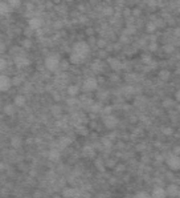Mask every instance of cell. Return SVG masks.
I'll list each match as a JSON object with an SVG mask.
<instances>
[{
	"label": "cell",
	"mask_w": 180,
	"mask_h": 198,
	"mask_svg": "<svg viewBox=\"0 0 180 198\" xmlns=\"http://www.w3.org/2000/svg\"><path fill=\"white\" fill-rule=\"evenodd\" d=\"M73 53H76V55H78L82 60H85L89 56L90 53V47L87 43L85 41H78L74 44V47H73Z\"/></svg>",
	"instance_id": "obj_1"
},
{
	"label": "cell",
	"mask_w": 180,
	"mask_h": 198,
	"mask_svg": "<svg viewBox=\"0 0 180 198\" xmlns=\"http://www.w3.org/2000/svg\"><path fill=\"white\" fill-rule=\"evenodd\" d=\"M60 63H61V60H60L58 55H49L48 57L45 59V66H46V69L50 71V72H54V71L58 69Z\"/></svg>",
	"instance_id": "obj_2"
},
{
	"label": "cell",
	"mask_w": 180,
	"mask_h": 198,
	"mask_svg": "<svg viewBox=\"0 0 180 198\" xmlns=\"http://www.w3.org/2000/svg\"><path fill=\"white\" fill-rule=\"evenodd\" d=\"M166 162H167V165H168V167H170L171 170H179L180 169V158H179V156H173V154H171L170 157H167L166 158Z\"/></svg>",
	"instance_id": "obj_3"
},
{
	"label": "cell",
	"mask_w": 180,
	"mask_h": 198,
	"mask_svg": "<svg viewBox=\"0 0 180 198\" xmlns=\"http://www.w3.org/2000/svg\"><path fill=\"white\" fill-rule=\"evenodd\" d=\"M98 87V81L94 79V77H87L86 80L83 81V89L87 90V92H91V90H95Z\"/></svg>",
	"instance_id": "obj_4"
},
{
	"label": "cell",
	"mask_w": 180,
	"mask_h": 198,
	"mask_svg": "<svg viewBox=\"0 0 180 198\" xmlns=\"http://www.w3.org/2000/svg\"><path fill=\"white\" fill-rule=\"evenodd\" d=\"M103 124L107 129H114L115 126L118 125V118L114 117L113 115H109V116H105L103 117Z\"/></svg>",
	"instance_id": "obj_5"
},
{
	"label": "cell",
	"mask_w": 180,
	"mask_h": 198,
	"mask_svg": "<svg viewBox=\"0 0 180 198\" xmlns=\"http://www.w3.org/2000/svg\"><path fill=\"white\" fill-rule=\"evenodd\" d=\"M12 83H11V79L5 75H1L0 76V92H7L11 88Z\"/></svg>",
	"instance_id": "obj_6"
},
{
	"label": "cell",
	"mask_w": 180,
	"mask_h": 198,
	"mask_svg": "<svg viewBox=\"0 0 180 198\" xmlns=\"http://www.w3.org/2000/svg\"><path fill=\"white\" fill-rule=\"evenodd\" d=\"M62 195L65 198H76L80 195V191L77 190L76 188H68L65 190H62Z\"/></svg>",
	"instance_id": "obj_7"
},
{
	"label": "cell",
	"mask_w": 180,
	"mask_h": 198,
	"mask_svg": "<svg viewBox=\"0 0 180 198\" xmlns=\"http://www.w3.org/2000/svg\"><path fill=\"white\" fill-rule=\"evenodd\" d=\"M29 60H28V57H25V56H17V57H15V64L19 66V68H25V66L29 65Z\"/></svg>",
	"instance_id": "obj_8"
},
{
	"label": "cell",
	"mask_w": 180,
	"mask_h": 198,
	"mask_svg": "<svg viewBox=\"0 0 180 198\" xmlns=\"http://www.w3.org/2000/svg\"><path fill=\"white\" fill-rule=\"evenodd\" d=\"M166 194L170 195V197H177L179 195V186L176 184H171L167 186V190H166Z\"/></svg>",
	"instance_id": "obj_9"
},
{
	"label": "cell",
	"mask_w": 180,
	"mask_h": 198,
	"mask_svg": "<svg viewBox=\"0 0 180 198\" xmlns=\"http://www.w3.org/2000/svg\"><path fill=\"white\" fill-rule=\"evenodd\" d=\"M28 24H29L31 29H38V28H41V25H42V20L40 18H32V19H29Z\"/></svg>",
	"instance_id": "obj_10"
},
{
	"label": "cell",
	"mask_w": 180,
	"mask_h": 198,
	"mask_svg": "<svg viewBox=\"0 0 180 198\" xmlns=\"http://www.w3.org/2000/svg\"><path fill=\"white\" fill-rule=\"evenodd\" d=\"M167 194H166V190L163 188H155L152 190V193H151V198H166Z\"/></svg>",
	"instance_id": "obj_11"
},
{
	"label": "cell",
	"mask_w": 180,
	"mask_h": 198,
	"mask_svg": "<svg viewBox=\"0 0 180 198\" xmlns=\"http://www.w3.org/2000/svg\"><path fill=\"white\" fill-rule=\"evenodd\" d=\"M25 102H27V98H25V96H23V94L16 96V97H15V100H13V105H15V106H19V108L24 106Z\"/></svg>",
	"instance_id": "obj_12"
},
{
	"label": "cell",
	"mask_w": 180,
	"mask_h": 198,
	"mask_svg": "<svg viewBox=\"0 0 180 198\" xmlns=\"http://www.w3.org/2000/svg\"><path fill=\"white\" fill-rule=\"evenodd\" d=\"M109 64H110L113 71H121L122 69V63L117 59H109Z\"/></svg>",
	"instance_id": "obj_13"
},
{
	"label": "cell",
	"mask_w": 180,
	"mask_h": 198,
	"mask_svg": "<svg viewBox=\"0 0 180 198\" xmlns=\"http://www.w3.org/2000/svg\"><path fill=\"white\" fill-rule=\"evenodd\" d=\"M11 145H12V148H15V149L20 148V146L23 145V140H21L20 136H13V137L11 138Z\"/></svg>",
	"instance_id": "obj_14"
},
{
	"label": "cell",
	"mask_w": 180,
	"mask_h": 198,
	"mask_svg": "<svg viewBox=\"0 0 180 198\" xmlns=\"http://www.w3.org/2000/svg\"><path fill=\"white\" fill-rule=\"evenodd\" d=\"M4 113L7 116H13L16 113V106L13 104H8L4 106Z\"/></svg>",
	"instance_id": "obj_15"
},
{
	"label": "cell",
	"mask_w": 180,
	"mask_h": 198,
	"mask_svg": "<svg viewBox=\"0 0 180 198\" xmlns=\"http://www.w3.org/2000/svg\"><path fill=\"white\" fill-rule=\"evenodd\" d=\"M78 92H80L78 85H69V87H68V94H69L70 97L77 96V94H78Z\"/></svg>",
	"instance_id": "obj_16"
},
{
	"label": "cell",
	"mask_w": 180,
	"mask_h": 198,
	"mask_svg": "<svg viewBox=\"0 0 180 198\" xmlns=\"http://www.w3.org/2000/svg\"><path fill=\"white\" fill-rule=\"evenodd\" d=\"M9 11H11V8H9V5H8V3L0 1V15H7Z\"/></svg>",
	"instance_id": "obj_17"
},
{
	"label": "cell",
	"mask_w": 180,
	"mask_h": 198,
	"mask_svg": "<svg viewBox=\"0 0 180 198\" xmlns=\"http://www.w3.org/2000/svg\"><path fill=\"white\" fill-rule=\"evenodd\" d=\"M170 76H171V73H170V71H167V69H163L159 72V79L162 81H167L170 79Z\"/></svg>",
	"instance_id": "obj_18"
},
{
	"label": "cell",
	"mask_w": 180,
	"mask_h": 198,
	"mask_svg": "<svg viewBox=\"0 0 180 198\" xmlns=\"http://www.w3.org/2000/svg\"><path fill=\"white\" fill-rule=\"evenodd\" d=\"M49 160H50V161H58L60 160L58 150H56V149L50 150V152H49Z\"/></svg>",
	"instance_id": "obj_19"
},
{
	"label": "cell",
	"mask_w": 180,
	"mask_h": 198,
	"mask_svg": "<svg viewBox=\"0 0 180 198\" xmlns=\"http://www.w3.org/2000/svg\"><path fill=\"white\" fill-rule=\"evenodd\" d=\"M82 61H83V60L81 59L78 55H76V53H72V55H70V63H73V64H80V63H82Z\"/></svg>",
	"instance_id": "obj_20"
},
{
	"label": "cell",
	"mask_w": 180,
	"mask_h": 198,
	"mask_svg": "<svg viewBox=\"0 0 180 198\" xmlns=\"http://www.w3.org/2000/svg\"><path fill=\"white\" fill-rule=\"evenodd\" d=\"M32 47V40L31 39H24L21 41V49H29Z\"/></svg>",
	"instance_id": "obj_21"
},
{
	"label": "cell",
	"mask_w": 180,
	"mask_h": 198,
	"mask_svg": "<svg viewBox=\"0 0 180 198\" xmlns=\"http://www.w3.org/2000/svg\"><path fill=\"white\" fill-rule=\"evenodd\" d=\"M72 142V140L69 138V137H64V138L60 140V144H61V148H66V146L69 145V144Z\"/></svg>",
	"instance_id": "obj_22"
},
{
	"label": "cell",
	"mask_w": 180,
	"mask_h": 198,
	"mask_svg": "<svg viewBox=\"0 0 180 198\" xmlns=\"http://www.w3.org/2000/svg\"><path fill=\"white\" fill-rule=\"evenodd\" d=\"M156 27L155 24H154V21H151V23H148V24L146 25V31L148 32V33H152V32H155Z\"/></svg>",
	"instance_id": "obj_23"
},
{
	"label": "cell",
	"mask_w": 180,
	"mask_h": 198,
	"mask_svg": "<svg viewBox=\"0 0 180 198\" xmlns=\"http://www.w3.org/2000/svg\"><path fill=\"white\" fill-rule=\"evenodd\" d=\"M173 104H175V102H173L172 98H164V101H163V106H164V108H171Z\"/></svg>",
	"instance_id": "obj_24"
},
{
	"label": "cell",
	"mask_w": 180,
	"mask_h": 198,
	"mask_svg": "<svg viewBox=\"0 0 180 198\" xmlns=\"http://www.w3.org/2000/svg\"><path fill=\"white\" fill-rule=\"evenodd\" d=\"M83 153L86 154L87 157H91L94 154V150L91 146H85V148H83Z\"/></svg>",
	"instance_id": "obj_25"
},
{
	"label": "cell",
	"mask_w": 180,
	"mask_h": 198,
	"mask_svg": "<svg viewBox=\"0 0 180 198\" xmlns=\"http://www.w3.org/2000/svg\"><path fill=\"white\" fill-rule=\"evenodd\" d=\"M11 83H12V85H20V84L23 83V79H21L20 76H16L11 80Z\"/></svg>",
	"instance_id": "obj_26"
},
{
	"label": "cell",
	"mask_w": 180,
	"mask_h": 198,
	"mask_svg": "<svg viewBox=\"0 0 180 198\" xmlns=\"http://www.w3.org/2000/svg\"><path fill=\"white\" fill-rule=\"evenodd\" d=\"M95 166H97V169L98 170H105V163H103V161L102 160H97L95 161Z\"/></svg>",
	"instance_id": "obj_27"
},
{
	"label": "cell",
	"mask_w": 180,
	"mask_h": 198,
	"mask_svg": "<svg viewBox=\"0 0 180 198\" xmlns=\"http://www.w3.org/2000/svg\"><path fill=\"white\" fill-rule=\"evenodd\" d=\"M102 145H103L105 148H110L111 146V140L109 138V137H103V138H102Z\"/></svg>",
	"instance_id": "obj_28"
},
{
	"label": "cell",
	"mask_w": 180,
	"mask_h": 198,
	"mask_svg": "<svg viewBox=\"0 0 180 198\" xmlns=\"http://www.w3.org/2000/svg\"><path fill=\"white\" fill-rule=\"evenodd\" d=\"M163 134H164V136H171V134H173V129L170 128V126H166V128H163Z\"/></svg>",
	"instance_id": "obj_29"
},
{
	"label": "cell",
	"mask_w": 180,
	"mask_h": 198,
	"mask_svg": "<svg viewBox=\"0 0 180 198\" xmlns=\"http://www.w3.org/2000/svg\"><path fill=\"white\" fill-rule=\"evenodd\" d=\"M8 63H7V60L3 59V57H0V71H4L5 68H7Z\"/></svg>",
	"instance_id": "obj_30"
},
{
	"label": "cell",
	"mask_w": 180,
	"mask_h": 198,
	"mask_svg": "<svg viewBox=\"0 0 180 198\" xmlns=\"http://www.w3.org/2000/svg\"><path fill=\"white\" fill-rule=\"evenodd\" d=\"M52 113H53L54 116H57V117H58L60 113H61V108H60L58 105H54V106L52 108Z\"/></svg>",
	"instance_id": "obj_31"
},
{
	"label": "cell",
	"mask_w": 180,
	"mask_h": 198,
	"mask_svg": "<svg viewBox=\"0 0 180 198\" xmlns=\"http://www.w3.org/2000/svg\"><path fill=\"white\" fill-rule=\"evenodd\" d=\"M93 69L94 71H101V69H102V64H101L99 60H97V61L93 64Z\"/></svg>",
	"instance_id": "obj_32"
},
{
	"label": "cell",
	"mask_w": 180,
	"mask_h": 198,
	"mask_svg": "<svg viewBox=\"0 0 180 198\" xmlns=\"http://www.w3.org/2000/svg\"><path fill=\"white\" fill-rule=\"evenodd\" d=\"M103 14L106 15V16H111V15H113V8L111 7H105L103 8Z\"/></svg>",
	"instance_id": "obj_33"
},
{
	"label": "cell",
	"mask_w": 180,
	"mask_h": 198,
	"mask_svg": "<svg viewBox=\"0 0 180 198\" xmlns=\"http://www.w3.org/2000/svg\"><path fill=\"white\" fill-rule=\"evenodd\" d=\"M135 198H150V195L146 191H139L138 194L135 195Z\"/></svg>",
	"instance_id": "obj_34"
},
{
	"label": "cell",
	"mask_w": 180,
	"mask_h": 198,
	"mask_svg": "<svg viewBox=\"0 0 180 198\" xmlns=\"http://www.w3.org/2000/svg\"><path fill=\"white\" fill-rule=\"evenodd\" d=\"M125 33H127V35H131V33H135V28L132 27V25H128V27L125 29Z\"/></svg>",
	"instance_id": "obj_35"
},
{
	"label": "cell",
	"mask_w": 180,
	"mask_h": 198,
	"mask_svg": "<svg viewBox=\"0 0 180 198\" xmlns=\"http://www.w3.org/2000/svg\"><path fill=\"white\" fill-rule=\"evenodd\" d=\"M8 5H9V8L12 9V8H17V5H20V3H19V1H16V0H12V1H9V3H8Z\"/></svg>",
	"instance_id": "obj_36"
},
{
	"label": "cell",
	"mask_w": 180,
	"mask_h": 198,
	"mask_svg": "<svg viewBox=\"0 0 180 198\" xmlns=\"http://www.w3.org/2000/svg\"><path fill=\"white\" fill-rule=\"evenodd\" d=\"M142 59H143V63H144V64H150V63H151V60H152V59H151V56H147V55H143Z\"/></svg>",
	"instance_id": "obj_37"
},
{
	"label": "cell",
	"mask_w": 180,
	"mask_h": 198,
	"mask_svg": "<svg viewBox=\"0 0 180 198\" xmlns=\"http://www.w3.org/2000/svg\"><path fill=\"white\" fill-rule=\"evenodd\" d=\"M173 49H175V47H173L172 44H170V45H166V47H164V51H166L167 53H171V52H173Z\"/></svg>",
	"instance_id": "obj_38"
},
{
	"label": "cell",
	"mask_w": 180,
	"mask_h": 198,
	"mask_svg": "<svg viewBox=\"0 0 180 198\" xmlns=\"http://www.w3.org/2000/svg\"><path fill=\"white\" fill-rule=\"evenodd\" d=\"M102 112H103V115H105V116L111 115V106H105V108L102 109Z\"/></svg>",
	"instance_id": "obj_39"
},
{
	"label": "cell",
	"mask_w": 180,
	"mask_h": 198,
	"mask_svg": "<svg viewBox=\"0 0 180 198\" xmlns=\"http://www.w3.org/2000/svg\"><path fill=\"white\" fill-rule=\"evenodd\" d=\"M91 111L93 112H99L101 111V105L99 104H93L91 105Z\"/></svg>",
	"instance_id": "obj_40"
},
{
	"label": "cell",
	"mask_w": 180,
	"mask_h": 198,
	"mask_svg": "<svg viewBox=\"0 0 180 198\" xmlns=\"http://www.w3.org/2000/svg\"><path fill=\"white\" fill-rule=\"evenodd\" d=\"M132 90H134V89H132L131 87H127V88H125V94H126V96H130V94L132 93Z\"/></svg>",
	"instance_id": "obj_41"
},
{
	"label": "cell",
	"mask_w": 180,
	"mask_h": 198,
	"mask_svg": "<svg viewBox=\"0 0 180 198\" xmlns=\"http://www.w3.org/2000/svg\"><path fill=\"white\" fill-rule=\"evenodd\" d=\"M180 154V146H175V148H173V156H179Z\"/></svg>",
	"instance_id": "obj_42"
},
{
	"label": "cell",
	"mask_w": 180,
	"mask_h": 198,
	"mask_svg": "<svg viewBox=\"0 0 180 198\" xmlns=\"http://www.w3.org/2000/svg\"><path fill=\"white\" fill-rule=\"evenodd\" d=\"M150 49H151V51H156V49H158V44H156V43H151V44H150Z\"/></svg>",
	"instance_id": "obj_43"
},
{
	"label": "cell",
	"mask_w": 180,
	"mask_h": 198,
	"mask_svg": "<svg viewBox=\"0 0 180 198\" xmlns=\"http://www.w3.org/2000/svg\"><path fill=\"white\" fill-rule=\"evenodd\" d=\"M68 104H69L70 106H72V105L77 104V100H76V98H69V100H68Z\"/></svg>",
	"instance_id": "obj_44"
},
{
	"label": "cell",
	"mask_w": 180,
	"mask_h": 198,
	"mask_svg": "<svg viewBox=\"0 0 180 198\" xmlns=\"http://www.w3.org/2000/svg\"><path fill=\"white\" fill-rule=\"evenodd\" d=\"M4 52H5V44L0 43V53H4Z\"/></svg>",
	"instance_id": "obj_45"
},
{
	"label": "cell",
	"mask_w": 180,
	"mask_h": 198,
	"mask_svg": "<svg viewBox=\"0 0 180 198\" xmlns=\"http://www.w3.org/2000/svg\"><path fill=\"white\" fill-rule=\"evenodd\" d=\"M98 45H99L101 48H103V47H106V43H105V40L101 39V40H98Z\"/></svg>",
	"instance_id": "obj_46"
},
{
	"label": "cell",
	"mask_w": 180,
	"mask_h": 198,
	"mask_svg": "<svg viewBox=\"0 0 180 198\" xmlns=\"http://www.w3.org/2000/svg\"><path fill=\"white\" fill-rule=\"evenodd\" d=\"M123 170H125V165H122L121 163V165H118L117 166V172H123Z\"/></svg>",
	"instance_id": "obj_47"
},
{
	"label": "cell",
	"mask_w": 180,
	"mask_h": 198,
	"mask_svg": "<svg viewBox=\"0 0 180 198\" xmlns=\"http://www.w3.org/2000/svg\"><path fill=\"white\" fill-rule=\"evenodd\" d=\"M4 169H5V163L1 162L0 163V170H4Z\"/></svg>",
	"instance_id": "obj_48"
},
{
	"label": "cell",
	"mask_w": 180,
	"mask_h": 198,
	"mask_svg": "<svg viewBox=\"0 0 180 198\" xmlns=\"http://www.w3.org/2000/svg\"><path fill=\"white\" fill-rule=\"evenodd\" d=\"M179 33H180V31H179V28H176V29H175V35H176V36H179Z\"/></svg>",
	"instance_id": "obj_49"
},
{
	"label": "cell",
	"mask_w": 180,
	"mask_h": 198,
	"mask_svg": "<svg viewBox=\"0 0 180 198\" xmlns=\"http://www.w3.org/2000/svg\"><path fill=\"white\" fill-rule=\"evenodd\" d=\"M139 14H140V11L139 9H134V15H139Z\"/></svg>",
	"instance_id": "obj_50"
},
{
	"label": "cell",
	"mask_w": 180,
	"mask_h": 198,
	"mask_svg": "<svg viewBox=\"0 0 180 198\" xmlns=\"http://www.w3.org/2000/svg\"><path fill=\"white\" fill-rule=\"evenodd\" d=\"M179 98H180V93L179 92H176V100H179Z\"/></svg>",
	"instance_id": "obj_51"
}]
</instances>
